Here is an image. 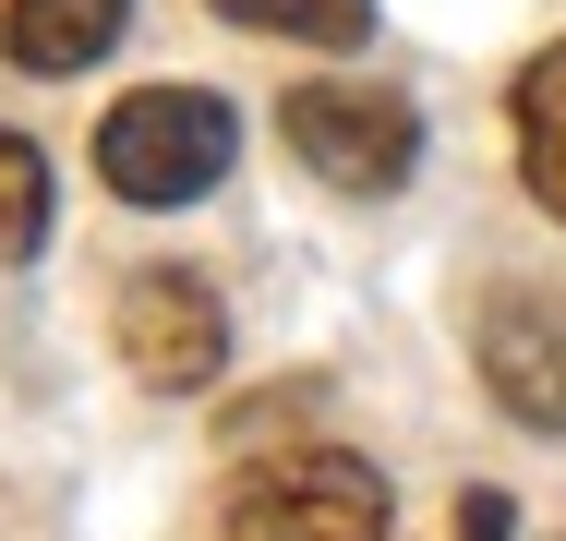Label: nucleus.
I'll list each match as a JSON object with an SVG mask.
<instances>
[{"mask_svg":"<svg viewBox=\"0 0 566 541\" xmlns=\"http://www.w3.org/2000/svg\"><path fill=\"white\" fill-rule=\"evenodd\" d=\"M229 157H241V120L206 85H133L97 120V181L120 205H193L229 181Z\"/></svg>","mask_w":566,"mask_h":541,"instance_id":"nucleus-1","label":"nucleus"},{"mask_svg":"<svg viewBox=\"0 0 566 541\" xmlns=\"http://www.w3.org/2000/svg\"><path fill=\"white\" fill-rule=\"evenodd\" d=\"M109 337H120V361H133V385H157V397L218 385V361H229V314H218V289H206V277H181V265L120 277Z\"/></svg>","mask_w":566,"mask_h":541,"instance_id":"nucleus-4","label":"nucleus"},{"mask_svg":"<svg viewBox=\"0 0 566 541\" xmlns=\"http://www.w3.org/2000/svg\"><path fill=\"white\" fill-rule=\"evenodd\" d=\"M120 24H133V0H0V61L12 73H85L120 49Z\"/></svg>","mask_w":566,"mask_h":541,"instance_id":"nucleus-6","label":"nucleus"},{"mask_svg":"<svg viewBox=\"0 0 566 541\" xmlns=\"http://www.w3.org/2000/svg\"><path fill=\"white\" fill-rule=\"evenodd\" d=\"M277 132H290V157H302L314 181H338V193H398V181L422 169V108L398 97V85H374V73L290 85V97H277Z\"/></svg>","mask_w":566,"mask_h":541,"instance_id":"nucleus-3","label":"nucleus"},{"mask_svg":"<svg viewBox=\"0 0 566 541\" xmlns=\"http://www.w3.org/2000/svg\"><path fill=\"white\" fill-rule=\"evenodd\" d=\"M482 385L531 433H566V289H494L482 301Z\"/></svg>","mask_w":566,"mask_h":541,"instance_id":"nucleus-5","label":"nucleus"},{"mask_svg":"<svg viewBox=\"0 0 566 541\" xmlns=\"http://www.w3.org/2000/svg\"><path fill=\"white\" fill-rule=\"evenodd\" d=\"M518 169H531V193L566 216V36L518 73Z\"/></svg>","mask_w":566,"mask_h":541,"instance_id":"nucleus-7","label":"nucleus"},{"mask_svg":"<svg viewBox=\"0 0 566 541\" xmlns=\"http://www.w3.org/2000/svg\"><path fill=\"white\" fill-rule=\"evenodd\" d=\"M229 24L253 36H302V49H361L374 36V0H218Z\"/></svg>","mask_w":566,"mask_h":541,"instance_id":"nucleus-8","label":"nucleus"},{"mask_svg":"<svg viewBox=\"0 0 566 541\" xmlns=\"http://www.w3.org/2000/svg\"><path fill=\"white\" fill-rule=\"evenodd\" d=\"M36 241H49V157L0 120V265H24Z\"/></svg>","mask_w":566,"mask_h":541,"instance_id":"nucleus-9","label":"nucleus"},{"mask_svg":"<svg viewBox=\"0 0 566 541\" xmlns=\"http://www.w3.org/2000/svg\"><path fill=\"white\" fill-rule=\"evenodd\" d=\"M218 530L229 541H386V481L349 445H253Z\"/></svg>","mask_w":566,"mask_h":541,"instance_id":"nucleus-2","label":"nucleus"}]
</instances>
